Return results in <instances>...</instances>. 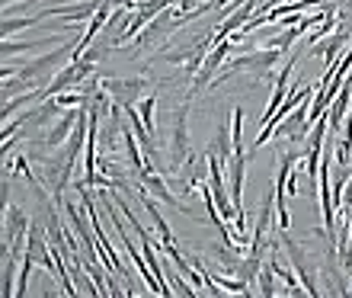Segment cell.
I'll use <instances>...</instances> for the list:
<instances>
[{
  "label": "cell",
  "mask_w": 352,
  "mask_h": 298,
  "mask_svg": "<svg viewBox=\"0 0 352 298\" xmlns=\"http://www.w3.org/2000/svg\"><path fill=\"white\" fill-rule=\"evenodd\" d=\"M186 106L176 109V129H173V145H170V158H173V167H183L186 164V154H189V129H186Z\"/></svg>",
  "instance_id": "obj_1"
},
{
  "label": "cell",
  "mask_w": 352,
  "mask_h": 298,
  "mask_svg": "<svg viewBox=\"0 0 352 298\" xmlns=\"http://www.w3.org/2000/svg\"><path fill=\"white\" fill-rule=\"evenodd\" d=\"M138 116H141V122L148 125V131L154 135V96H148V100L138 106Z\"/></svg>",
  "instance_id": "obj_2"
},
{
  "label": "cell",
  "mask_w": 352,
  "mask_h": 298,
  "mask_svg": "<svg viewBox=\"0 0 352 298\" xmlns=\"http://www.w3.org/2000/svg\"><path fill=\"white\" fill-rule=\"evenodd\" d=\"M260 292H263V295H272V292H276V282H272L269 270H263V273H260Z\"/></svg>",
  "instance_id": "obj_3"
},
{
  "label": "cell",
  "mask_w": 352,
  "mask_h": 298,
  "mask_svg": "<svg viewBox=\"0 0 352 298\" xmlns=\"http://www.w3.org/2000/svg\"><path fill=\"white\" fill-rule=\"evenodd\" d=\"M224 3H228V0H218L214 7H224ZM208 10H212V3H205V7H199V10H195V17H199V13H208Z\"/></svg>",
  "instance_id": "obj_4"
}]
</instances>
